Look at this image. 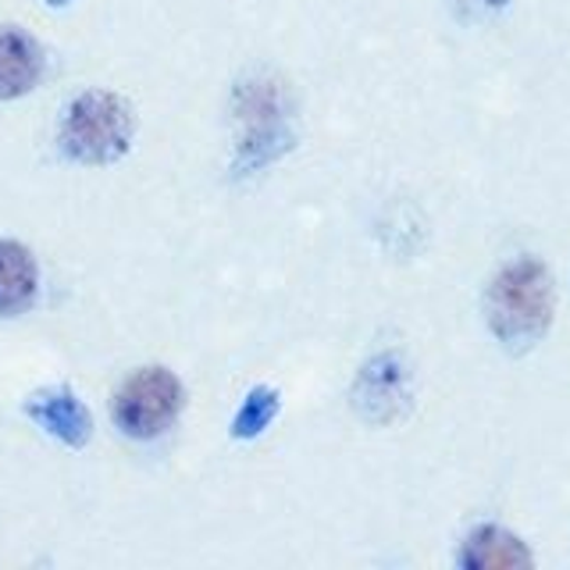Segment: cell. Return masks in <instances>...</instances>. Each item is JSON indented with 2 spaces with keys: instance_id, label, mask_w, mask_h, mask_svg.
Returning <instances> with one entry per match:
<instances>
[{
  "instance_id": "5",
  "label": "cell",
  "mask_w": 570,
  "mask_h": 570,
  "mask_svg": "<svg viewBox=\"0 0 570 570\" xmlns=\"http://www.w3.org/2000/svg\"><path fill=\"white\" fill-rule=\"evenodd\" d=\"M26 414L40 428H47L58 442L71 445V450H79V445H86L89 435H94V417H89L86 403L71 389L36 392L26 403Z\"/></svg>"
},
{
  "instance_id": "2",
  "label": "cell",
  "mask_w": 570,
  "mask_h": 570,
  "mask_svg": "<svg viewBox=\"0 0 570 570\" xmlns=\"http://www.w3.org/2000/svg\"><path fill=\"white\" fill-rule=\"evenodd\" d=\"M136 132L132 107L107 89H89L76 97L61 121V147L82 165H111L129 150Z\"/></svg>"
},
{
  "instance_id": "9",
  "label": "cell",
  "mask_w": 570,
  "mask_h": 570,
  "mask_svg": "<svg viewBox=\"0 0 570 570\" xmlns=\"http://www.w3.org/2000/svg\"><path fill=\"white\" fill-rule=\"evenodd\" d=\"M275 414H278V392L261 385V389L249 392L243 410L236 414V421H232V435H236V439H257L264 428L275 421Z\"/></svg>"
},
{
  "instance_id": "3",
  "label": "cell",
  "mask_w": 570,
  "mask_h": 570,
  "mask_svg": "<svg viewBox=\"0 0 570 570\" xmlns=\"http://www.w3.org/2000/svg\"><path fill=\"white\" fill-rule=\"evenodd\" d=\"M183 410V382L168 367H139L115 396V421L132 439H157Z\"/></svg>"
},
{
  "instance_id": "10",
  "label": "cell",
  "mask_w": 570,
  "mask_h": 570,
  "mask_svg": "<svg viewBox=\"0 0 570 570\" xmlns=\"http://www.w3.org/2000/svg\"><path fill=\"white\" fill-rule=\"evenodd\" d=\"M47 4H53V8H65V4H71V0H47Z\"/></svg>"
},
{
  "instance_id": "7",
  "label": "cell",
  "mask_w": 570,
  "mask_h": 570,
  "mask_svg": "<svg viewBox=\"0 0 570 570\" xmlns=\"http://www.w3.org/2000/svg\"><path fill=\"white\" fill-rule=\"evenodd\" d=\"M460 563L471 570H513V567H531V552L507 528L485 524L471 531L468 546L460 552Z\"/></svg>"
},
{
  "instance_id": "8",
  "label": "cell",
  "mask_w": 570,
  "mask_h": 570,
  "mask_svg": "<svg viewBox=\"0 0 570 570\" xmlns=\"http://www.w3.org/2000/svg\"><path fill=\"white\" fill-rule=\"evenodd\" d=\"M36 285H40V272L29 249L22 243L0 239V317L22 314L36 299Z\"/></svg>"
},
{
  "instance_id": "1",
  "label": "cell",
  "mask_w": 570,
  "mask_h": 570,
  "mask_svg": "<svg viewBox=\"0 0 570 570\" xmlns=\"http://www.w3.org/2000/svg\"><path fill=\"white\" fill-rule=\"evenodd\" d=\"M552 307H557V289L539 257H517L489 282V328L510 353H524L539 343L552 325Z\"/></svg>"
},
{
  "instance_id": "6",
  "label": "cell",
  "mask_w": 570,
  "mask_h": 570,
  "mask_svg": "<svg viewBox=\"0 0 570 570\" xmlns=\"http://www.w3.org/2000/svg\"><path fill=\"white\" fill-rule=\"evenodd\" d=\"M43 76V50L29 32L0 26V100L26 97Z\"/></svg>"
},
{
  "instance_id": "4",
  "label": "cell",
  "mask_w": 570,
  "mask_h": 570,
  "mask_svg": "<svg viewBox=\"0 0 570 570\" xmlns=\"http://www.w3.org/2000/svg\"><path fill=\"white\" fill-rule=\"evenodd\" d=\"M356 414L371 424H392L410 406V371L400 353H379L353 385Z\"/></svg>"
}]
</instances>
